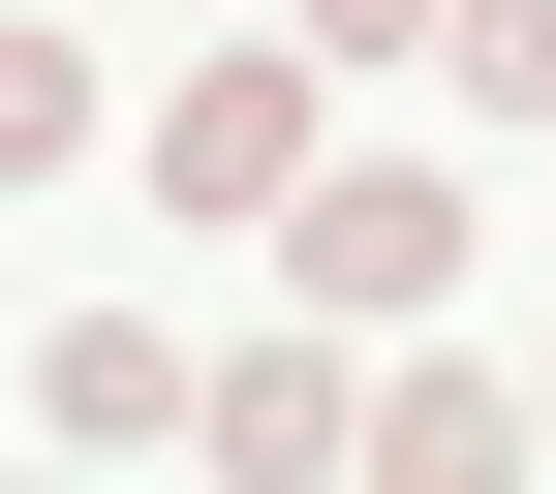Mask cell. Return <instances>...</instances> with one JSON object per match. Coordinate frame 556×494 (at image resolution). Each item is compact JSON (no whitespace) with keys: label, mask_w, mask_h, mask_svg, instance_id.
I'll use <instances>...</instances> for the list:
<instances>
[{"label":"cell","mask_w":556,"mask_h":494,"mask_svg":"<svg viewBox=\"0 0 556 494\" xmlns=\"http://www.w3.org/2000/svg\"><path fill=\"white\" fill-rule=\"evenodd\" d=\"M278 278H309L340 340H402V309L464 278V186H402V155H309V186H278Z\"/></svg>","instance_id":"cell-1"},{"label":"cell","mask_w":556,"mask_h":494,"mask_svg":"<svg viewBox=\"0 0 556 494\" xmlns=\"http://www.w3.org/2000/svg\"><path fill=\"white\" fill-rule=\"evenodd\" d=\"M155 186L278 217V186H309V31H278V62H186V93H155Z\"/></svg>","instance_id":"cell-2"},{"label":"cell","mask_w":556,"mask_h":494,"mask_svg":"<svg viewBox=\"0 0 556 494\" xmlns=\"http://www.w3.org/2000/svg\"><path fill=\"white\" fill-rule=\"evenodd\" d=\"M31 402H62L93 464H124V433H217V371H186L155 309H62V340H31Z\"/></svg>","instance_id":"cell-3"},{"label":"cell","mask_w":556,"mask_h":494,"mask_svg":"<svg viewBox=\"0 0 556 494\" xmlns=\"http://www.w3.org/2000/svg\"><path fill=\"white\" fill-rule=\"evenodd\" d=\"M31 155H93V62H62V31H0V186H31Z\"/></svg>","instance_id":"cell-4"},{"label":"cell","mask_w":556,"mask_h":494,"mask_svg":"<svg viewBox=\"0 0 556 494\" xmlns=\"http://www.w3.org/2000/svg\"><path fill=\"white\" fill-rule=\"evenodd\" d=\"M278 31H309V62H402V31H464V0H278Z\"/></svg>","instance_id":"cell-5"},{"label":"cell","mask_w":556,"mask_h":494,"mask_svg":"<svg viewBox=\"0 0 556 494\" xmlns=\"http://www.w3.org/2000/svg\"><path fill=\"white\" fill-rule=\"evenodd\" d=\"M464 62H495V93H556V0H464Z\"/></svg>","instance_id":"cell-6"}]
</instances>
